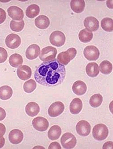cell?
<instances>
[{
  "mask_svg": "<svg viewBox=\"0 0 113 149\" xmlns=\"http://www.w3.org/2000/svg\"><path fill=\"white\" fill-rule=\"evenodd\" d=\"M66 76L65 66L61 64L57 59L44 62L36 68L34 77L40 84L48 88L62 84Z\"/></svg>",
  "mask_w": 113,
  "mask_h": 149,
  "instance_id": "obj_1",
  "label": "cell"
},
{
  "mask_svg": "<svg viewBox=\"0 0 113 149\" xmlns=\"http://www.w3.org/2000/svg\"><path fill=\"white\" fill-rule=\"evenodd\" d=\"M76 54H77V50L75 48H69L66 51L61 52L59 54L57 57V60L61 64L65 66V65L68 64L70 61L74 59Z\"/></svg>",
  "mask_w": 113,
  "mask_h": 149,
  "instance_id": "obj_2",
  "label": "cell"
},
{
  "mask_svg": "<svg viewBox=\"0 0 113 149\" xmlns=\"http://www.w3.org/2000/svg\"><path fill=\"white\" fill-rule=\"evenodd\" d=\"M109 134V130L107 126L103 123L97 124L93 129V138L98 141H103L107 138Z\"/></svg>",
  "mask_w": 113,
  "mask_h": 149,
  "instance_id": "obj_3",
  "label": "cell"
},
{
  "mask_svg": "<svg viewBox=\"0 0 113 149\" xmlns=\"http://www.w3.org/2000/svg\"><path fill=\"white\" fill-rule=\"evenodd\" d=\"M57 49L52 47V46H47L42 49L40 54L39 55V58L42 61L47 62L53 60L56 57Z\"/></svg>",
  "mask_w": 113,
  "mask_h": 149,
  "instance_id": "obj_4",
  "label": "cell"
},
{
  "mask_svg": "<svg viewBox=\"0 0 113 149\" xmlns=\"http://www.w3.org/2000/svg\"><path fill=\"white\" fill-rule=\"evenodd\" d=\"M62 147L66 149L74 148L77 144V139L74 134L70 132L65 133L61 138Z\"/></svg>",
  "mask_w": 113,
  "mask_h": 149,
  "instance_id": "obj_5",
  "label": "cell"
},
{
  "mask_svg": "<svg viewBox=\"0 0 113 149\" xmlns=\"http://www.w3.org/2000/svg\"><path fill=\"white\" fill-rule=\"evenodd\" d=\"M66 41V37L64 34L61 31H54L51 34L49 37V41L52 45L57 46V47H61L65 44Z\"/></svg>",
  "mask_w": 113,
  "mask_h": 149,
  "instance_id": "obj_6",
  "label": "cell"
},
{
  "mask_svg": "<svg viewBox=\"0 0 113 149\" xmlns=\"http://www.w3.org/2000/svg\"><path fill=\"white\" fill-rule=\"evenodd\" d=\"M32 125L34 129L40 132L46 131L48 129L49 123L46 118L44 117L38 116L33 120Z\"/></svg>",
  "mask_w": 113,
  "mask_h": 149,
  "instance_id": "obj_7",
  "label": "cell"
},
{
  "mask_svg": "<svg viewBox=\"0 0 113 149\" xmlns=\"http://www.w3.org/2000/svg\"><path fill=\"white\" fill-rule=\"evenodd\" d=\"M84 55L88 61H96L99 58V49L95 46H88L84 49Z\"/></svg>",
  "mask_w": 113,
  "mask_h": 149,
  "instance_id": "obj_8",
  "label": "cell"
},
{
  "mask_svg": "<svg viewBox=\"0 0 113 149\" xmlns=\"http://www.w3.org/2000/svg\"><path fill=\"white\" fill-rule=\"evenodd\" d=\"M65 110V105L62 102H56L52 104L48 109V114L51 117H57L61 115Z\"/></svg>",
  "mask_w": 113,
  "mask_h": 149,
  "instance_id": "obj_9",
  "label": "cell"
},
{
  "mask_svg": "<svg viewBox=\"0 0 113 149\" xmlns=\"http://www.w3.org/2000/svg\"><path fill=\"white\" fill-rule=\"evenodd\" d=\"M5 44L9 48L16 49L21 44V39L16 33H10L6 37Z\"/></svg>",
  "mask_w": 113,
  "mask_h": 149,
  "instance_id": "obj_10",
  "label": "cell"
},
{
  "mask_svg": "<svg viewBox=\"0 0 113 149\" xmlns=\"http://www.w3.org/2000/svg\"><path fill=\"white\" fill-rule=\"evenodd\" d=\"M76 132L79 135L81 136H87L91 132V125L87 121H79L76 125Z\"/></svg>",
  "mask_w": 113,
  "mask_h": 149,
  "instance_id": "obj_11",
  "label": "cell"
},
{
  "mask_svg": "<svg viewBox=\"0 0 113 149\" xmlns=\"http://www.w3.org/2000/svg\"><path fill=\"white\" fill-rule=\"evenodd\" d=\"M84 25L89 32H95L99 28V22L95 17H87L84 21Z\"/></svg>",
  "mask_w": 113,
  "mask_h": 149,
  "instance_id": "obj_12",
  "label": "cell"
},
{
  "mask_svg": "<svg viewBox=\"0 0 113 149\" xmlns=\"http://www.w3.org/2000/svg\"><path fill=\"white\" fill-rule=\"evenodd\" d=\"M7 12L9 16L13 19V20L21 21L23 20L24 17L23 10L16 6H11L8 8Z\"/></svg>",
  "mask_w": 113,
  "mask_h": 149,
  "instance_id": "obj_13",
  "label": "cell"
},
{
  "mask_svg": "<svg viewBox=\"0 0 113 149\" xmlns=\"http://www.w3.org/2000/svg\"><path fill=\"white\" fill-rule=\"evenodd\" d=\"M17 74L18 77L22 80H28L32 77V69L28 66L23 65L18 68L17 70Z\"/></svg>",
  "mask_w": 113,
  "mask_h": 149,
  "instance_id": "obj_14",
  "label": "cell"
},
{
  "mask_svg": "<svg viewBox=\"0 0 113 149\" xmlns=\"http://www.w3.org/2000/svg\"><path fill=\"white\" fill-rule=\"evenodd\" d=\"M40 54V48L39 46L33 44L30 45L28 48L26 49V57L29 60H33L37 58Z\"/></svg>",
  "mask_w": 113,
  "mask_h": 149,
  "instance_id": "obj_15",
  "label": "cell"
},
{
  "mask_svg": "<svg viewBox=\"0 0 113 149\" xmlns=\"http://www.w3.org/2000/svg\"><path fill=\"white\" fill-rule=\"evenodd\" d=\"M8 139L12 144H19L23 139V133L19 129H14L9 133Z\"/></svg>",
  "mask_w": 113,
  "mask_h": 149,
  "instance_id": "obj_16",
  "label": "cell"
},
{
  "mask_svg": "<svg viewBox=\"0 0 113 149\" xmlns=\"http://www.w3.org/2000/svg\"><path fill=\"white\" fill-rule=\"evenodd\" d=\"M36 26L39 29H46L50 25V20L48 17L44 15H40L35 19Z\"/></svg>",
  "mask_w": 113,
  "mask_h": 149,
  "instance_id": "obj_17",
  "label": "cell"
},
{
  "mask_svg": "<svg viewBox=\"0 0 113 149\" xmlns=\"http://www.w3.org/2000/svg\"><path fill=\"white\" fill-rule=\"evenodd\" d=\"M87 90V86L83 81L77 80L74 83L72 86V91L77 95H83L85 94Z\"/></svg>",
  "mask_w": 113,
  "mask_h": 149,
  "instance_id": "obj_18",
  "label": "cell"
},
{
  "mask_svg": "<svg viewBox=\"0 0 113 149\" xmlns=\"http://www.w3.org/2000/svg\"><path fill=\"white\" fill-rule=\"evenodd\" d=\"M83 104L80 98H75L73 99L70 104V111L72 114H77L82 109Z\"/></svg>",
  "mask_w": 113,
  "mask_h": 149,
  "instance_id": "obj_19",
  "label": "cell"
},
{
  "mask_svg": "<svg viewBox=\"0 0 113 149\" xmlns=\"http://www.w3.org/2000/svg\"><path fill=\"white\" fill-rule=\"evenodd\" d=\"M26 114L29 116L33 117L37 115L40 112V107L36 102H32L27 104L25 108Z\"/></svg>",
  "mask_w": 113,
  "mask_h": 149,
  "instance_id": "obj_20",
  "label": "cell"
},
{
  "mask_svg": "<svg viewBox=\"0 0 113 149\" xmlns=\"http://www.w3.org/2000/svg\"><path fill=\"white\" fill-rule=\"evenodd\" d=\"M70 7L75 13H81L84 10L85 1L83 0H72L70 2Z\"/></svg>",
  "mask_w": 113,
  "mask_h": 149,
  "instance_id": "obj_21",
  "label": "cell"
},
{
  "mask_svg": "<svg viewBox=\"0 0 113 149\" xmlns=\"http://www.w3.org/2000/svg\"><path fill=\"white\" fill-rule=\"evenodd\" d=\"M86 72L90 77H96L100 73L99 66L96 63H90L86 67Z\"/></svg>",
  "mask_w": 113,
  "mask_h": 149,
  "instance_id": "obj_22",
  "label": "cell"
},
{
  "mask_svg": "<svg viewBox=\"0 0 113 149\" xmlns=\"http://www.w3.org/2000/svg\"><path fill=\"white\" fill-rule=\"evenodd\" d=\"M62 134V129L58 125L52 126L48 132V138L51 140H56Z\"/></svg>",
  "mask_w": 113,
  "mask_h": 149,
  "instance_id": "obj_23",
  "label": "cell"
},
{
  "mask_svg": "<svg viewBox=\"0 0 113 149\" xmlns=\"http://www.w3.org/2000/svg\"><path fill=\"white\" fill-rule=\"evenodd\" d=\"M12 94L13 90L8 86H3L0 88V99L3 100H7L10 99Z\"/></svg>",
  "mask_w": 113,
  "mask_h": 149,
  "instance_id": "obj_24",
  "label": "cell"
},
{
  "mask_svg": "<svg viewBox=\"0 0 113 149\" xmlns=\"http://www.w3.org/2000/svg\"><path fill=\"white\" fill-rule=\"evenodd\" d=\"M9 63L12 67L19 68L22 66L23 63V57L19 54H12L9 58Z\"/></svg>",
  "mask_w": 113,
  "mask_h": 149,
  "instance_id": "obj_25",
  "label": "cell"
},
{
  "mask_svg": "<svg viewBox=\"0 0 113 149\" xmlns=\"http://www.w3.org/2000/svg\"><path fill=\"white\" fill-rule=\"evenodd\" d=\"M40 12V7L37 5L33 4L27 7L26 10V16L30 19H33L37 16Z\"/></svg>",
  "mask_w": 113,
  "mask_h": 149,
  "instance_id": "obj_26",
  "label": "cell"
},
{
  "mask_svg": "<svg viewBox=\"0 0 113 149\" xmlns=\"http://www.w3.org/2000/svg\"><path fill=\"white\" fill-rule=\"evenodd\" d=\"M93 37V34L92 32H89L86 29H83L81 30L79 33V39L82 42L87 43L90 42Z\"/></svg>",
  "mask_w": 113,
  "mask_h": 149,
  "instance_id": "obj_27",
  "label": "cell"
},
{
  "mask_svg": "<svg viewBox=\"0 0 113 149\" xmlns=\"http://www.w3.org/2000/svg\"><path fill=\"white\" fill-rule=\"evenodd\" d=\"M99 70L102 74H109L112 72V65L108 61H103L100 64Z\"/></svg>",
  "mask_w": 113,
  "mask_h": 149,
  "instance_id": "obj_28",
  "label": "cell"
},
{
  "mask_svg": "<svg viewBox=\"0 0 113 149\" xmlns=\"http://www.w3.org/2000/svg\"><path fill=\"white\" fill-rule=\"evenodd\" d=\"M101 26L106 32H111L113 31V20L109 17L103 18L101 21Z\"/></svg>",
  "mask_w": 113,
  "mask_h": 149,
  "instance_id": "obj_29",
  "label": "cell"
},
{
  "mask_svg": "<svg viewBox=\"0 0 113 149\" xmlns=\"http://www.w3.org/2000/svg\"><path fill=\"white\" fill-rule=\"evenodd\" d=\"M103 102V97L100 94H95L91 97L90 99V104L93 107H98L101 105Z\"/></svg>",
  "mask_w": 113,
  "mask_h": 149,
  "instance_id": "obj_30",
  "label": "cell"
},
{
  "mask_svg": "<svg viewBox=\"0 0 113 149\" xmlns=\"http://www.w3.org/2000/svg\"><path fill=\"white\" fill-rule=\"evenodd\" d=\"M10 26L11 30L14 31V32H21V31H22L23 30L24 27V21L23 20H12L10 24Z\"/></svg>",
  "mask_w": 113,
  "mask_h": 149,
  "instance_id": "obj_31",
  "label": "cell"
},
{
  "mask_svg": "<svg viewBox=\"0 0 113 149\" xmlns=\"http://www.w3.org/2000/svg\"><path fill=\"white\" fill-rule=\"evenodd\" d=\"M36 88V83L34 80H28L24 84L23 89L24 91L27 93H31L33 92Z\"/></svg>",
  "mask_w": 113,
  "mask_h": 149,
  "instance_id": "obj_32",
  "label": "cell"
},
{
  "mask_svg": "<svg viewBox=\"0 0 113 149\" xmlns=\"http://www.w3.org/2000/svg\"><path fill=\"white\" fill-rule=\"evenodd\" d=\"M8 53L7 50L2 47H0V63H3L7 59Z\"/></svg>",
  "mask_w": 113,
  "mask_h": 149,
  "instance_id": "obj_33",
  "label": "cell"
},
{
  "mask_svg": "<svg viewBox=\"0 0 113 149\" xmlns=\"http://www.w3.org/2000/svg\"><path fill=\"white\" fill-rule=\"evenodd\" d=\"M6 18H7V14L3 9L0 8V24L4 23Z\"/></svg>",
  "mask_w": 113,
  "mask_h": 149,
  "instance_id": "obj_34",
  "label": "cell"
},
{
  "mask_svg": "<svg viewBox=\"0 0 113 149\" xmlns=\"http://www.w3.org/2000/svg\"><path fill=\"white\" fill-rule=\"evenodd\" d=\"M49 149H61L62 147L60 145L59 143L58 142H53L50 144L49 147H48Z\"/></svg>",
  "mask_w": 113,
  "mask_h": 149,
  "instance_id": "obj_35",
  "label": "cell"
},
{
  "mask_svg": "<svg viewBox=\"0 0 113 149\" xmlns=\"http://www.w3.org/2000/svg\"><path fill=\"white\" fill-rule=\"evenodd\" d=\"M6 116H7V114H6V111L3 108L0 107V121L3 120Z\"/></svg>",
  "mask_w": 113,
  "mask_h": 149,
  "instance_id": "obj_36",
  "label": "cell"
},
{
  "mask_svg": "<svg viewBox=\"0 0 113 149\" xmlns=\"http://www.w3.org/2000/svg\"><path fill=\"white\" fill-rule=\"evenodd\" d=\"M6 132V127L3 123H0V136H3Z\"/></svg>",
  "mask_w": 113,
  "mask_h": 149,
  "instance_id": "obj_37",
  "label": "cell"
},
{
  "mask_svg": "<svg viewBox=\"0 0 113 149\" xmlns=\"http://www.w3.org/2000/svg\"><path fill=\"white\" fill-rule=\"evenodd\" d=\"M113 147V143L112 141H108L105 143L103 145L102 148L105 149V148H112Z\"/></svg>",
  "mask_w": 113,
  "mask_h": 149,
  "instance_id": "obj_38",
  "label": "cell"
},
{
  "mask_svg": "<svg viewBox=\"0 0 113 149\" xmlns=\"http://www.w3.org/2000/svg\"><path fill=\"white\" fill-rule=\"evenodd\" d=\"M5 143V139L3 136H0V148L3 147Z\"/></svg>",
  "mask_w": 113,
  "mask_h": 149,
  "instance_id": "obj_39",
  "label": "cell"
},
{
  "mask_svg": "<svg viewBox=\"0 0 113 149\" xmlns=\"http://www.w3.org/2000/svg\"><path fill=\"white\" fill-rule=\"evenodd\" d=\"M107 5L109 8H112V1H107Z\"/></svg>",
  "mask_w": 113,
  "mask_h": 149,
  "instance_id": "obj_40",
  "label": "cell"
}]
</instances>
